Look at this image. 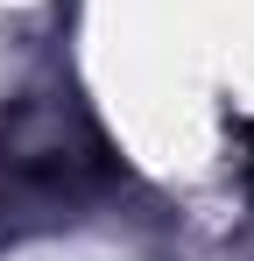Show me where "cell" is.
<instances>
[{
  "mask_svg": "<svg viewBox=\"0 0 254 261\" xmlns=\"http://www.w3.org/2000/svg\"><path fill=\"white\" fill-rule=\"evenodd\" d=\"M240 184H247V198H254V120H240Z\"/></svg>",
  "mask_w": 254,
  "mask_h": 261,
  "instance_id": "1",
  "label": "cell"
}]
</instances>
